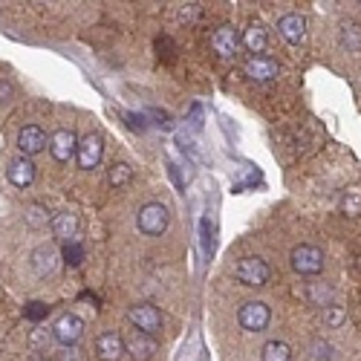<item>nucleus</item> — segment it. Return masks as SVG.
I'll return each mask as SVG.
<instances>
[{"label":"nucleus","instance_id":"nucleus-29","mask_svg":"<svg viewBox=\"0 0 361 361\" xmlns=\"http://www.w3.org/2000/svg\"><path fill=\"white\" fill-rule=\"evenodd\" d=\"M32 361H52V358H44V355H38V358H32Z\"/></svg>","mask_w":361,"mask_h":361},{"label":"nucleus","instance_id":"nucleus-21","mask_svg":"<svg viewBox=\"0 0 361 361\" xmlns=\"http://www.w3.org/2000/svg\"><path fill=\"white\" fill-rule=\"evenodd\" d=\"M307 298L312 300L315 307H333V300H336V292L333 286H326V283H307Z\"/></svg>","mask_w":361,"mask_h":361},{"label":"nucleus","instance_id":"nucleus-15","mask_svg":"<svg viewBox=\"0 0 361 361\" xmlns=\"http://www.w3.org/2000/svg\"><path fill=\"white\" fill-rule=\"evenodd\" d=\"M49 228L55 234V240H61V243H70V240H75L78 228H81V220L75 212H61V214H55L49 220Z\"/></svg>","mask_w":361,"mask_h":361},{"label":"nucleus","instance_id":"nucleus-19","mask_svg":"<svg viewBox=\"0 0 361 361\" xmlns=\"http://www.w3.org/2000/svg\"><path fill=\"white\" fill-rule=\"evenodd\" d=\"M107 183H110L113 188L130 185V183H133V165H130V162H113V165L107 168Z\"/></svg>","mask_w":361,"mask_h":361},{"label":"nucleus","instance_id":"nucleus-27","mask_svg":"<svg viewBox=\"0 0 361 361\" xmlns=\"http://www.w3.org/2000/svg\"><path fill=\"white\" fill-rule=\"evenodd\" d=\"M12 96H15V87H12V81L0 78V102H12Z\"/></svg>","mask_w":361,"mask_h":361},{"label":"nucleus","instance_id":"nucleus-3","mask_svg":"<svg viewBox=\"0 0 361 361\" xmlns=\"http://www.w3.org/2000/svg\"><path fill=\"white\" fill-rule=\"evenodd\" d=\"M289 266L295 269L298 275H304V278H315L324 272V252L318 246H310V243H300L292 249L289 255Z\"/></svg>","mask_w":361,"mask_h":361},{"label":"nucleus","instance_id":"nucleus-25","mask_svg":"<svg viewBox=\"0 0 361 361\" xmlns=\"http://www.w3.org/2000/svg\"><path fill=\"white\" fill-rule=\"evenodd\" d=\"M26 220H29V226H47L52 217H49V212H47L44 205H29Z\"/></svg>","mask_w":361,"mask_h":361},{"label":"nucleus","instance_id":"nucleus-24","mask_svg":"<svg viewBox=\"0 0 361 361\" xmlns=\"http://www.w3.org/2000/svg\"><path fill=\"white\" fill-rule=\"evenodd\" d=\"M23 315H26L29 321H44V318L49 315V307L41 304V300H29L26 310H23Z\"/></svg>","mask_w":361,"mask_h":361},{"label":"nucleus","instance_id":"nucleus-26","mask_svg":"<svg viewBox=\"0 0 361 361\" xmlns=\"http://www.w3.org/2000/svg\"><path fill=\"white\" fill-rule=\"evenodd\" d=\"M55 361H87V358H84V350H78V347H64V353H58Z\"/></svg>","mask_w":361,"mask_h":361},{"label":"nucleus","instance_id":"nucleus-23","mask_svg":"<svg viewBox=\"0 0 361 361\" xmlns=\"http://www.w3.org/2000/svg\"><path fill=\"white\" fill-rule=\"evenodd\" d=\"M61 257H64L67 266H81V260H84V246L75 243V240H70V243H64Z\"/></svg>","mask_w":361,"mask_h":361},{"label":"nucleus","instance_id":"nucleus-4","mask_svg":"<svg viewBox=\"0 0 361 361\" xmlns=\"http://www.w3.org/2000/svg\"><path fill=\"white\" fill-rule=\"evenodd\" d=\"M128 321L133 324L136 333L154 336V338L162 333V324H165L162 312H159L154 304H133V307L128 310Z\"/></svg>","mask_w":361,"mask_h":361},{"label":"nucleus","instance_id":"nucleus-9","mask_svg":"<svg viewBox=\"0 0 361 361\" xmlns=\"http://www.w3.org/2000/svg\"><path fill=\"white\" fill-rule=\"evenodd\" d=\"M243 73L252 78V81H275L281 75V64L275 61V58L269 55H249L246 64H243Z\"/></svg>","mask_w":361,"mask_h":361},{"label":"nucleus","instance_id":"nucleus-6","mask_svg":"<svg viewBox=\"0 0 361 361\" xmlns=\"http://www.w3.org/2000/svg\"><path fill=\"white\" fill-rule=\"evenodd\" d=\"M237 321L246 333H263V329L269 326V321H272V310H269L263 300H246L237 312Z\"/></svg>","mask_w":361,"mask_h":361},{"label":"nucleus","instance_id":"nucleus-18","mask_svg":"<svg viewBox=\"0 0 361 361\" xmlns=\"http://www.w3.org/2000/svg\"><path fill=\"white\" fill-rule=\"evenodd\" d=\"M240 44H243L252 55H263L266 47H269V32H266V26L263 23H249V29L243 35H240Z\"/></svg>","mask_w":361,"mask_h":361},{"label":"nucleus","instance_id":"nucleus-30","mask_svg":"<svg viewBox=\"0 0 361 361\" xmlns=\"http://www.w3.org/2000/svg\"><path fill=\"white\" fill-rule=\"evenodd\" d=\"M355 266H358V269H361V255H358V260H355Z\"/></svg>","mask_w":361,"mask_h":361},{"label":"nucleus","instance_id":"nucleus-12","mask_svg":"<svg viewBox=\"0 0 361 361\" xmlns=\"http://www.w3.org/2000/svg\"><path fill=\"white\" fill-rule=\"evenodd\" d=\"M157 350H159L157 338L154 336H145V333H136V329L125 338V353L133 361H150V358L157 355Z\"/></svg>","mask_w":361,"mask_h":361},{"label":"nucleus","instance_id":"nucleus-20","mask_svg":"<svg viewBox=\"0 0 361 361\" xmlns=\"http://www.w3.org/2000/svg\"><path fill=\"white\" fill-rule=\"evenodd\" d=\"M260 358H263V361H292V347H289L286 341L272 338V341H266V344H263Z\"/></svg>","mask_w":361,"mask_h":361},{"label":"nucleus","instance_id":"nucleus-13","mask_svg":"<svg viewBox=\"0 0 361 361\" xmlns=\"http://www.w3.org/2000/svg\"><path fill=\"white\" fill-rule=\"evenodd\" d=\"M278 32L286 44H304L307 38V18L298 15V12H289L278 20Z\"/></svg>","mask_w":361,"mask_h":361},{"label":"nucleus","instance_id":"nucleus-10","mask_svg":"<svg viewBox=\"0 0 361 361\" xmlns=\"http://www.w3.org/2000/svg\"><path fill=\"white\" fill-rule=\"evenodd\" d=\"M212 49L220 55V58H234L237 55V49H240V32L231 26V23H223V26H217L214 32H212Z\"/></svg>","mask_w":361,"mask_h":361},{"label":"nucleus","instance_id":"nucleus-11","mask_svg":"<svg viewBox=\"0 0 361 361\" xmlns=\"http://www.w3.org/2000/svg\"><path fill=\"white\" fill-rule=\"evenodd\" d=\"M47 142H49V136L38 125H26L18 133V150H20V157H26V159H32L35 154H41V150L47 147Z\"/></svg>","mask_w":361,"mask_h":361},{"label":"nucleus","instance_id":"nucleus-2","mask_svg":"<svg viewBox=\"0 0 361 361\" xmlns=\"http://www.w3.org/2000/svg\"><path fill=\"white\" fill-rule=\"evenodd\" d=\"M168 223H171V212H168L162 202H145L139 212H136V226L147 237L165 234L168 231Z\"/></svg>","mask_w":361,"mask_h":361},{"label":"nucleus","instance_id":"nucleus-7","mask_svg":"<svg viewBox=\"0 0 361 361\" xmlns=\"http://www.w3.org/2000/svg\"><path fill=\"white\" fill-rule=\"evenodd\" d=\"M81 336H84V321L75 312H64L52 324V338L64 347H75L81 341Z\"/></svg>","mask_w":361,"mask_h":361},{"label":"nucleus","instance_id":"nucleus-1","mask_svg":"<svg viewBox=\"0 0 361 361\" xmlns=\"http://www.w3.org/2000/svg\"><path fill=\"white\" fill-rule=\"evenodd\" d=\"M234 278L243 286L260 289V286H266L269 281H272V269H269V263L263 257H240L234 263Z\"/></svg>","mask_w":361,"mask_h":361},{"label":"nucleus","instance_id":"nucleus-16","mask_svg":"<svg viewBox=\"0 0 361 361\" xmlns=\"http://www.w3.org/2000/svg\"><path fill=\"white\" fill-rule=\"evenodd\" d=\"M6 176L15 188H29L35 183V162L26 159V157H18L9 168H6Z\"/></svg>","mask_w":361,"mask_h":361},{"label":"nucleus","instance_id":"nucleus-22","mask_svg":"<svg viewBox=\"0 0 361 361\" xmlns=\"http://www.w3.org/2000/svg\"><path fill=\"white\" fill-rule=\"evenodd\" d=\"M321 321H324V326L326 329H338L344 321H347V310L344 307H324V312H321Z\"/></svg>","mask_w":361,"mask_h":361},{"label":"nucleus","instance_id":"nucleus-8","mask_svg":"<svg viewBox=\"0 0 361 361\" xmlns=\"http://www.w3.org/2000/svg\"><path fill=\"white\" fill-rule=\"evenodd\" d=\"M47 147H49V154H52L55 162H70L75 157V150H78V136L73 130H67V128H58L49 136Z\"/></svg>","mask_w":361,"mask_h":361},{"label":"nucleus","instance_id":"nucleus-14","mask_svg":"<svg viewBox=\"0 0 361 361\" xmlns=\"http://www.w3.org/2000/svg\"><path fill=\"white\" fill-rule=\"evenodd\" d=\"M96 358L99 361H122L125 358V338L118 333H102L96 338Z\"/></svg>","mask_w":361,"mask_h":361},{"label":"nucleus","instance_id":"nucleus-28","mask_svg":"<svg viewBox=\"0 0 361 361\" xmlns=\"http://www.w3.org/2000/svg\"><path fill=\"white\" fill-rule=\"evenodd\" d=\"M347 208H350V212H353V217L361 212V202H358V197H347L344 200V212H347Z\"/></svg>","mask_w":361,"mask_h":361},{"label":"nucleus","instance_id":"nucleus-17","mask_svg":"<svg viewBox=\"0 0 361 361\" xmlns=\"http://www.w3.org/2000/svg\"><path fill=\"white\" fill-rule=\"evenodd\" d=\"M55 266H58V249L55 246H38L32 252V269H35V275L38 278H47L55 272Z\"/></svg>","mask_w":361,"mask_h":361},{"label":"nucleus","instance_id":"nucleus-5","mask_svg":"<svg viewBox=\"0 0 361 361\" xmlns=\"http://www.w3.org/2000/svg\"><path fill=\"white\" fill-rule=\"evenodd\" d=\"M104 157V136L102 133H87L78 139V150H75V162L81 171H93Z\"/></svg>","mask_w":361,"mask_h":361}]
</instances>
